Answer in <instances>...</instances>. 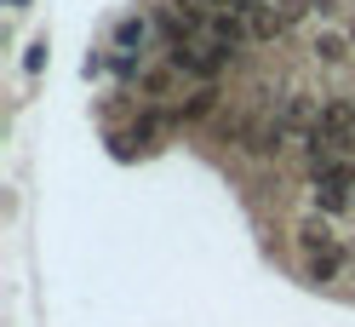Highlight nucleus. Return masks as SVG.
I'll use <instances>...</instances> for the list:
<instances>
[{"label": "nucleus", "instance_id": "obj_1", "mask_svg": "<svg viewBox=\"0 0 355 327\" xmlns=\"http://www.w3.org/2000/svg\"><path fill=\"white\" fill-rule=\"evenodd\" d=\"M166 63L178 75H189L195 86H218L224 69L235 63V52L218 47V40H166Z\"/></svg>", "mask_w": 355, "mask_h": 327}, {"label": "nucleus", "instance_id": "obj_2", "mask_svg": "<svg viewBox=\"0 0 355 327\" xmlns=\"http://www.w3.org/2000/svg\"><path fill=\"white\" fill-rule=\"evenodd\" d=\"M207 40H218V47H230V52H241L252 40V24L241 12H230V6H218L212 12V24H207Z\"/></svg>", "mask_w": 355, "mask_h": 327}, {"label": "nucleus", "instance_id": "obj_3", "mask_svg": "<svg viewBox=\"0 0 355 327\" xmlns=\"http://www.w3.org/2000/svg\"><path fill=\"white\" fill-rule=\"evenodd\" d=\"M349 52H355L349 29H321L315 40H309V58H315L321 69H338V63H349Z\"/></svg>", "mask_w": 355, "mask_h": 327}, {"label": "nucleus", "instance_id": "obj_4", "mask_svg": "<svg viewBox=\"0 0 355 327\" xmlns=\"http://www.w3.org/2000/svg\"><path fill=\"white\" fill-rule=\"evenodd\" d=\"M293 235H298V247H304V258H309V253H327V247H338V230H332V218H327V212H315V218H304V224H298Z\"/></svg>", "mask_w": 355, "mask_h": 327}, {"label": "nucleus", "instance_id": "obj_5", "mask_svg": "<svg viewBox=\"0 0 355 327\" xmlns=\"http://www.w3.org/2000/svg\"><path fill=\"white\" fill-rule=\"evenodd\" d=\"M149 47V17H121V24H115V52H144Z\"/></svg>", "mask_w": 355, "mask_h": 327}, {"label": "nucleus", "instance_id": "obj_6", "mask_svg": "<svg viewBox=\"0 0 355 327\" xmlns=\"http://www.w3.org/2000/svg\"><path fill=\"white\" fill-rule=\"evenodd\" d=\"M344 258H349V247H327V253H309V258H304V276H309V281H332V276L344 270Z\"/></svg>", "mask_w": 355, "mask_h": 327}, {"label": "nucleus", "instance_id": "obj_7", "mask_svg": "<svg viewBox=\"0 0 355 327\" xmlns=\"http://www.w3.org/2000/svg\"><path fill=\"white\" fill-rule=\"evenodd\" d=\"M207 115H218V86H195V92L178 103V121H207Z\"/></svg>", "mask_w": 355, "mask_h": 327}, {"label": "nucleus", "instance_id": "obj_8", "mask_svg": "<svg viewBox=\"0 0 355 327\" xmlns=\"http://www.w3.org/2000/svg\"><path fill=\"white\" fill-rule=\"evenodd\" d=\"M349 207H355V195H349L344 184H315V212L338 218V212H349Z\"/></svg>", "mask_w": 355, "mask_h": 327}, {"label": "nucleus", "instance_id": "obj_9", "mask_svg": "<svg viewBox=\"0 0 355 327\" xmlns=\"http://www.w3.org/2000/svg\"><path fill=\"white\" fill-rule=\"evenodd\" d=\"M275 17H281V29H298L304 17H315V0H270Z\"/></svg>", "mask_w": 355, "mask_h": 327}, {"label": "nucleus", "instance_id": "obj_10", "mask_svg": "<svg viewBox=\"0 0 355 327\" xmlns=\"http://www.w3.org/2000/svg\"><path fill=\"white\" fill-rule=\"evenodd\" d=\"M247 24H252V40H281V35H286V29H281V17H275V6H263V12H252Z\"/></svg>", "mask_w": 355, "mask_h": 327}, {"label": "nucleus", "instance_id": "obj_11", "mask_svg": "<svg viewBox=\"0 0 355 327\" xmlns=\"http://www.w3.org/2000/svg\"><path fill=\"white\" fill-rule=\"evenodd\" d=\"M172 81H178V69H172V63H166V69H138V86H144L149 98H161V92H172Z\"/></svg>", "mask_w": 355, "mask_h": 327}, {"label": "nucleus", "instance_id": "obj_12", "mask_svg": "<svg viewBox=\"0 0 355 327\" xmlns=\"http://www.w3.org/2000/svg\"><path fill=\"white\" fill-rule=\"evenodd\" d=\"M212 6H230V12H241V17H252V12L270 6V0H212Z\"/></svg>", "mask_w": 355, "mask_h": 327}, {"label": "nucleus", "instance_id": "obj_13", "mask_svg": "<svg viewBox=\"0 0 355 327\" xmlns=\"http://www.w3.org/2000/svg\"><path fill=\"white\" fill-rule=\"evenodd\" d=\"M338 6H344V0H315V17H332Z\"/></svg>", "mask_w": 355, "mask_h": 327}, {"label": "nucleus", "instance_id": "obj_14", "mask_svg": "<svg viewBox=\"0 0 355 327\" xmlns=\"http://www.w3.org/2000/svg\"><path fill=\"white\" fill-rule=\"evenodd\" d=\"M349 40H355V17H349Z\"/></svg>", "mask_w": 355, "mask_h": 327}]
</instances>
